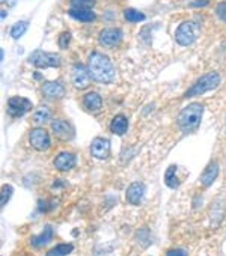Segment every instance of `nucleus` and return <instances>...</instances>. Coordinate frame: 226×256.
<instances>
[{
  "label": "nucleus",
  "instance_id": "f257e3e1",
  "mask_svg": "<svg viewBox=\"0 0 226 256\" xmlns=\"http://www.w3.org/2000/svg\"><path fill=\"white\" fill-rule=\"evenodd\" d=\"M88 70L90 74V78L96 83L110 84L115 82L116 71L115 65L112 64L110 58L100 52H92L88 59Z\"/></svg>",
  "mask_w": 226,
  "mask_h": 256
},
{
  "label": "nucleus",
  "instance_id": "f03ea898",
  "mask_svg": "<svg viewBox=\"0 0 226 256\" xmlns=\"http://www.w3.org/2000/svg\"><path fill=\"white\" fill-rule=\"evenodd\" d=\"M202 114H204V106L200 102H192L186 106L178 114L176 119L178 128L184 134L194 133L200 125Z\"/></svg>",
  "mask_w": 226,
  "mask_h": 256
},
{
  "label": "nucleus",
  "instance_id": "7ed1b4c3",
  "mask_svg": "<svg viewBox=\"0 0 226 256\" xmlns=\"http://www.w3.org/2000/svg\"><path fill=\"white\" fill-rule=\"evenodd\" d=\"M220 84V74L216 71L206 72L204 76H200L192 86L190 89L184 94V98H193L202 94H206L212 89H216Z\"/></svg>",
  "mask_w": 226,
  "mask_h": 256
},
{
  "label": "nucleus",
  "instance_id": "20e7f679",
  "mask_svg": "<svg viewBox=\"0 0 226 256\" xmlns=\"http://www.w3.org/2000/svg\"><path fill=\"white\" fill-rule=\"evenodd\" d=\"M199 35V28L194 22H182L175 30V41L181 47L192 46Z\"/></svg>",
  "mask_w": 226,
  "mask_h": 256
},
{
  "label": "nucleus",
  "instance_id": "39448f33",
  "mask_svg": "<svg viewBox=\"0 0 226 256\" xmlns=\"http://www.w3.org/2000/svg\"><path fill=\"white\" fill-rule=\"evenodd\" d=\"M29 64H32L36 68H56L60 65V56L56 53H47V52H41L36 50L30 54L29 58Z\"/></svg>",
  "mask_w": 226,
  "mask_h": 256
},
{
  "label": "nucleus",
  "instance_id": "423d86ee",
  "mask_svg": "<svg viewBox=\"0 0 226 256\" xmlns=\"http://www.w3.org/2000/svg\"><path fill=\"white\" fill-rule=\"evenodd\" d=\"M32 107H34V104H32L30 100H28L24 96H11L8 100L6 112L12 118H20V116L26 114L28 112H30Z\"/></svg>",
  "mask_w": 226,
  "mask_h": 256
},
{
  "label": "nucleus",
  "instance_id": "0eeeda50",
  "mask_svg": "<svg viewBox=\"0 0 226 256\" xmlns=\"http://www.w3.org/2000/svg\"><path fill=\"white\" fill-rule=\"evenodd\" d=\"M71 82H72L76 89H78V90L86 89L90 83L89 70L83 64H76L72 66V71H71Z\"/></svg>",
  "mask_w": 226,
  "mask_h": 256
},
{
  "label": "nucleus",
  "instance_id": "6e6552de",
  "mask_svg": "<svg viewBox=\"0 0 226 256\" xmlns=\"http://www.w3.org/2000/svg\"><path fill=\"white\" fill-rule=\"evenodd\" d=\"M29 140H30V145L34 146V150L36 151H46L50 148L52 145V140H50V136L47 133L46 128H34L29 134Z\"/></svg>",
  "mask_w": 226,
  "mask_h": 256
},
{
  "label": "nucleus",
  "instance_id": "1a4fd4ad",
  "mask_svg": "<svg viewBox=\"0 0 226 256\" xmlns=\"http://www.w3.org/2000/svg\"><path fill=\"white\" fill-rule=\"evenodd\" d=\"M52 132H53L54 138L62 142H70L74 138V128L71 126V124H68L66 120H62V119H54L52 122Z\"/></svg>",
  "mask_w": 226,
  "mask_h": 256
},
{
  "label": "nucleus",
  "instance_id": "9d476101",
  "mask_svg": "<svg viewBox=\"0 0 226 256\" xmlns=\"http://www.w3.org/2000/svg\"><path fill=\"white\" fill-rule=\"evenodd\" d=\"M90 156L98 160H106L110 156V140L106 138H96L90 144Z\"/></svg>",
  "mask_w": 226,
  "mask_h": 256
},
{
  "label": "nucleus",
  "instance_id": "9b49d317",
  "mask_svg": "<svg viewBox=\"0 0 226 256\" xmlns=\"http://www.w3.org/2000/svg\"><path fill=\"white\" fill-rule=\"evenodd\" d=\"M98 41L104 47H115L122 41V30L121 29H104L100 32Z\"/></svg>",
  "mask_w": 226,
  "mask_h": 256
},
{
  "label": "nucleus",
  "instance_id": "f8f14e48",
  "mask_svg": "<svg viewBox=\"0 0 226 256\" xmlns=\"http://www.w3.org/2000/svg\"><path fill=\"white\" fill-rule=\"evenodd\" d=\"M76 162H77L76 154H72L70 151H62L56 156L53 164L59 172H68L76 166Z\"/></svg>",
  "mask_w": 226,
  "mask_h": 256
},
{
  "label": "nucleus",
  "instance_id": "ddd939ff",
  "mask_svg": "<svg viewBox=\"0 0 226 256\" xmlns=\"http://www.w3.org/2000/svg\"><path fill=\"white\" fill-rule=\"evenodd\" d=\"M41 92L48 100H60L65 95V86L60 82H46L41 88Z\"/></svg>",
  "mask_w": 226,
  "mask_h": 256
},
{
  "label": "nucleus",
  "instance_id": "4468645a",
  "mask_svg": "<svg viewBox=\"0 0 226 256\" xmlns=\"http://www.w3.org/2000/svg\"><path fill=\"white\" fill-rule=\"evenodd\" d=\"M145 184L142 182H132L126 192V199L128 204L132 205H139L142 200H144V196H145Z\"/></svg>",
  "mask_w": 226,
  "mask_h": 256
},
{
  "label": "nucleus",
  "instance_id": "2eb2a0df",
  "mask_svg": "<svg viewBox=\"0 0 226 256\" xmlns=\"http://www.w3.org/2000/svg\"><path fill=\"white\" fill-rule=\"evenodd\" d=\"M110 130H112L113 134H116V136L126 134L127 130H128V119H127V116L116 114L115 118L112 119V122H110Z\"/></svg>",
  "mask_w": 226,
  "mask_h": 256
},
{
  "label": "nucleus",
  "instance_id": "dca6fc26",
  "mask_svg": "<svg viewBox=\"0 0 226 256\" xmlns=\"http://www.w3.org/2000/svg\"><path fill=\"white\" fill-rule=\"evenodd\" d=\"M217 176H218V164L212 162V163H210V164L205 168V170L202 172L200 184H202L204 187H210V186L214 184V181L217 180Z\"/></svg>",
  "mask_w": 226,
  "mask_h": 256
},
{
  "label": "nucleus",
  "instance_id": "f3484780",
  "mask_svg": "<svg viewBox=\"0 0 226 256\" xmlns=\"http://www.w3.org/2000/svg\"><path fill=\"white\" fill-rule=\"evenodd\" d=\"M68 16L77 22H82V23H92L95 22L96 16L95 12H92V10H77V8H71L68 11Z\"/></svg>",
  "mask_w": 226,
  "mask_h": 256
},
{
  "label": "nucleus",
  "instance_id": "a211bd4d",
  "mask_svg": "<svg viewBox=\"0 0 226 256\" xmlns=\"http://www.w3.org/2000/svg\"><path fill=\"white\" fill-rule=\"evenodd\" d=\"M83 104L88 110L90 112H96L102 107V98L98 92H88L83 96Z\"/></svg>",
  "mask_w": 226,
  "mask_h": 256
},
{
  "label": "nucleus",
  "instance_id": "6ab92c4d",
  "mask_svg": "<svg viewBox=\"0 0 226 256\" xmlns=\"http://www.w3.org/2000/svg\"><path fill=\"white\" fill-rule=\"evenodd\" d=\"M52 238H53V228L50 224H47L40 235H36L30 240V242L34 247H42V246L48 244L52 241Z\"/></svg>",
  "mask_w": 226,
  "mask_h": 256
},
{
  "label": "nucleus",
  "instance_id": "aec40b11",
  "mask_svg": "<svg viewBox=\"0 0 226 256\" xmlns=\"http://www.w3.org/2000/svg\"><path fill=\"white\" fill-rule=\"evenodd\" d=\"M176 169L178 168L175 164H172L168 168V170L164 174V182L169 188H176L180 186V181L176 180Z\"/></svg>",
  "mask_w": 226,
  "mask_h": 256
},
{
  "label": "nucleus",
  "instance_id": "412c9836",
  "mask_svg": "<svg viewBox=\"0 0 226 256\" xmlns=\"http://www.w3.org/2000/svg\"><path fill=\"white\" fill-rule=\"evenodd\" d=\"M74 250L72 244H58L56 247H53L52 250L47 252V256H66Z\"/></svg>",
  "mask_w": 226,
  "mask_h": 256
},
{
  "label": "nucleus",
  "instance_id": "4be33fe9",
  "mask_svg": "<svg viewBox=\"0 0 226 256\" xmlns=\"http://www.w3.org/2000/svg\"><path fill=\"white\" fill-rule=\"evenodd\" d=\"M52 118V110L48 107H40L35 113H34V118L32 120L35 124H46L47 120H50Z\"/></svg>",
  "mask_w": 226,
  "mask_h": 256
},
{
  "label": "nucleus",
  "instance_id": "5701e85b",
  "mask_svg": "<svg viewBox=\"0 0 226 256\" xmlns=\"http://www.w3.org/2000/svg\"><path fill=\"white\" fill-rule=\"evenodd\" d=\"M124 17H126V20L130 22V23H140V22H145V20H146L145 14H144V12H139V11L134 10V8L126 10V11H124Z\"/></svg>",
  "mask_w": 226,
  "mask_h": 256
},
{
  "label": "nucleus",
  "instance_id": "b1692460",
  "mask_svg": "<svg viewBox=\"0 0 226 256\" xmlns=\"http://www.w3.org/2000/svg\"><path fill=\"white\" fill-rule=\"evenodd\" d=\"M29 29V22H18L11 28V36L14 40H20Z\"/></svg>",
  "mask_w": 226,
  "mask_h": 256
},
{
  "label": "nucleus",
  "instance_id": "393cba45",
  "mask_svg": "<svg viewBox=\"0 0 226 256\" xmlns=\"http://www.w3.org/2000/svg\"><path fill=\"white\" fill-rule=\"evenodd\" d=\"M12 193H14V187H12V186L5 184V186L2 187V198H0V206L5 208V205L10 202V199H11Z\"/></svg>",
  "mask_w": 226,
  "mask_h": 256
},
{
  "label": "nucleus",
  "instance_id": "a878e982",
  "mask_svg": "<svg viewBox=\"0 0 226 256\" xmlns=\"http://www.w3.org/2000/svg\"><path fill=\"white\" fill-rule=\"evenodd\" d=\"M70 4L77 10H90L95 5V0H70Z\"/></svg>",
  "mask_w": 226,
  "mask_h": 256
},
{
  "label": "nucleus",
  "instance_id": "bb28decb",
  "mask_svg": "<svg viewBox=\"0 0 226 256\" xmlns=\"http://www.w3.org/2000/svg\"><path fill=\"white\" fill-rule=\"evenodd\" d=\"M70 42H71V34L66 30V32H62L59 40H58V44L62 50H66L70 47Z\"/></svg>",
  "mask_w": 226,
  "mask_h": 256
},
{
  "label": "nucleus",
  "instance_id": "cd10ccee",
  "mask_svg": "<svg viewBox=\"0 0 226 256\" xmlns=\"http://www.w3.org/2000/svg\"><path fill=\"white\" fill-rule=\"evenodd\" d=\"M216 14H217V17H218L222 22L226 23V2L217 4V6H216Z\"/></svg>",
  "mask_w": 226,
  "mask_h": 256
},
{
  "label": "nucleus",
  "instance_id": "c85d7f7f",
  "mask_svg": "<svg viewBox=\"0 0 226 256\" xmlns=\"http://www.w3.org/2000/svg\"><path fill=\"white\" fill-rule=\"evenodd\" d=\"M166 256H187V252L184 248H170Z\"/></svg>",
  "mask_w": 226,
  "mask_h": 256
},
{
  "label": "nucleus",
  "instance_id": "c756f323",
  "mask_svg": "<svg viewBox=\"0 0 226 256\" xmlns=\"http://www.w3.org/2000/svg\"><path fill=\"white\" fill-rule=\"evenodd\" d=\"M210 0H193V2L190 4V8H205L208 6Z\"/></svg>",
  "mask_w": 226,
  "mask_h": 256
},
{
  "label": "nucleus",
  "instance_id": "7c9ffc66",
  "mask_svg": "<svg viewBox=\"0 0 226 256\" xmlns=\"http://www.w3.org/2000/svg\"><path fill=\"white\" fill-rule=\"evenodd\" d=\"M38 208H40V210H41L42 212H47V211H48V206H47V200H44V199H40Z\"/></svg>",
  "mask_w": 226,
  "mask_h": 256
},
{
  "label": "nucleus",
  "instance_id": "2f4dec72",
  "mask_svg": "<svg viewBox=\"0 0 226 256\" xmlns=\"http://www.w3.org/2000/svg\"><path fill=\"white\" fill-rule=\"evenodd\" d=\"M5 59V50L2 48V50H0V60H4Z\"/></svg>",
  "mask_w": 226,
  "mask_h": 256
},
{
  "label": "nucleus",
  "instance_id": "473e14b6",
  "mask_svg": "<svg viewBox=\"0 0 226 256\" xmlns=\"http://www.w3.org/2000/svg\"><path fill=\"white\" fill-rule=\"evenodd\" d=\"M34 77H35V78H42V77H41V74H38V72H35V74H34Z\"/></svg>",
  "mask_w": 226,
  "mask_h": 256
}]
</instances>
